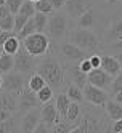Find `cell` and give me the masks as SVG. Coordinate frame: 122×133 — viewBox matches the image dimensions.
Returning <instances> with one entry per match:
<instances>
[{"instance_id": "6da1fadb", "label": "cell", "mask_w": 122, "mask_h": 133, "mask_svg": "<svg viewBox=\"0 0 122 133\" xmlns=\"http://www.w3.org/2000/svg\"><path fill=\"white\" fill-rule=\"evenodd\" d=\"M35 72H39L53 90H60L66 82L64 69L55 56H47L45 59H42V63L37 64Z\"/></svg>"}, {"instance_id": "7a4b0ae2", "label": "cell", "mask_w": 122, "mask_h": 133, "mask_svg": "<svg viewBox=\"0 0 122 133\" xmlns=\"http://www.w3.org/2000/svg\"><path fill=\"white\" fill-rule=\"evenodd\" d=\"M21 42L24 45V48L32 56H43L48 51V46H50V40L43 32H34L31 35H27L26 39H23Z\"/></svg>"}, {"instance_id": "3957f363", "label": "cell", "mask_w": 122, "mask_h": 133, "mask_svg": "<svg viewBox=\"0 0 122 133\" xmlns=\"http://www.w3.org/2000/svg\"><path fill=\"white\" fill-rule=\"evenodd\" d=\"M71 42L76 43L77 46H80L82 50H98V46H100L98 37L92 31L85 29V27H79V29L72 31Z\"/></svg>"}, {"instance_id": "277c9868", "label": "cell", "mask_w": 122, "mask_h": 133, "mask_svg": "<svg viewBox=\"0 0 122 133\" xmlns=\"http://www.w3.org/2000/svg\"><path fill=\"white\" fill-rule=\"evenodd\" d=\"M34 58L35 56H32L29 51H27L24 48V45L21 42V46L20 50L16 51L15 55V71L16 72H23V74H29L32 71H35V63H34Z\"/></svg>"}, {"instance_id": "5b68a950", "label": "cell", "mask_w": 122, "mask_h": 133, "mask_svg": "<svg viewBox=\"0 0 122 133\" xmlns=\"http://www.w3.org/2000/svg\"><path fill=\"white\" fill-rule=\"evenodd\" d=\"M47 31L48 35L53 39H63L66 35L68 31V19L66 16L61 13H55L48 18V23H47Z\"/></svg>"}, {"instance_id": "8992f818", "label": "cell", "mask_w": 122, "mask_h": 133, "mask_svg": "<svg viewBox=\"0 0 122 133\" xmlns=\"http://www.w3.org/2000/svg\"><path fill=\"white\" fill-rule=\"evenodd\" d=\"M84 90V99H87L90 104H95V106H100V108H105L106 106V101H108V95L106 91L100 88V87H95L92 83H85V87L82 88Z\"/></svg>"}, {"instance_id": "52a82bcc", "label": "cell", "mask_w": 122, "mask_h": 133, "mask_svg": "<svg viewBox=\"0 0 122 133\" xmlns=\"http://www.w3.org/2000/svg\"><path fill=\"white\" fill-rule=\"evenodd\" d=\"M103 128L105 127L101 125L100 117L92 116L90 112H85L82 120L77 122V125L72 130V133H93V131H101Z\"/></svg>"}, {"instance_id": "ba28073f", "label": "cell", "mask_w": 122, "mask_h": 133, "mask_svg": "<svg viewBox=\"0 0 122 133\" xmlns=\"http://www.w3.org/2000/svg\"><path fill=\"white\" fill-rule=\"evenodd\" d=\"M5 90L11 91L20 96V93L26 88V79L23 72H15V74H7V77L3 79V87Z\"/></svg>"}, {"instance_id": "9c48e42d", "label": "cell", "mask_w": 122, "mask_h": 133, "mask_svg": "<svg viewBox=\"0 0 122 133\" xmlns=\"http://www.w3.org/2000/svg\"><path fill=\"white\" fill-rule=\"evenodd\" d=\"M40 104L39 98H37V93L34 90L29 88V85L20 93L18 96V109L20 111H29V109H34Z\"/></svg>"}, {"instance_id": "30bf717a", "label": "cell", "mask_w": 122, "mask_h": 133, "mask_svg": "<svg viewBox=\"0 0 122 133\" xmlns=\"http://www.w3.org/2000/svg\"><path fill=\"white\" fill-rule=\"evenodd\" d=\"M112 75H109L105 69H101V68H95V69H92L88 74H87V82L92 83V85H95V87H100V88H108L111 82H112Z\"/></svg>"}, {"instance_id": "8fae6325", "label": "cell", "mask_w": 122, "mask_h": 133, "mask_svg": "<svg viewBox=\"0 0 122 133\" xmlns=\"http://www.w3.org/2000/svg\"><path fill=\"white\" fill-rule=\"evenodd\" d=\"M40 119L48 125L50 128H53L55 123H58L60 122V112L58 109H56V104L55 103H45V106L42 108L40 111Z\"/></svg>"}, {"instance_id": "7c38bea8", "label": "cell", "mask_w": 122, "mask_h": 133, "mask_svg": "<svg viewBox=\"0 0 122 133\" xmlns=\"http://www.w3.org/2000/svg\"><path fill=\"white\" fill-rule=\"evenodd\" d=\"M40 120H42L40 119V112L35 111V109H29V112H27L21 120V130L24 133H34L35 127L39 125Z\"/></svg>"}, {"instance_id": "4fadbf2b", "label": "cell", "mask_w": 122, "mask_h": 133, "mask_svg": "<svg viewBox=\"0 0 122 133\" xmlns=\"http://www.w3.org/2000/svg\"><path fill=\"white\" fill-rule=\"evenodd\" d=\"M18 108V95L8 91L5 88H0V109L15 112Z\"/></svg>"}, {"instance_id": "5bb4252c", "label": "cell", "mask_w": 122, "mask_h": 133, "mask_svg": "<svg viewBox=\"0 0 122 133\" xmlns=\"http://www.w3.org/2000/svg\"><path fill=\"white\" fill-rule=\"evenodd\" d=\"M61 51H63V55L66 56L68 59H71V61L84 59V56H85V50H82L80 46H77L76 43H72V42L63 43V45H61Z\"/></svg>"}, {"instance_id": "9a60e30c", "label": "cell", "mask_w": 122, "mask_h": 133, "mask_svg": "<svg viewBox=\"0 0 122 133\" xmlns=\"http://www.w3.org/2000/svg\"><path fill=\"white\" fill-rule=\"evenodd\" d=\"M64 6L68 8V13L72 18H79L80 15H84L90 8L87 0H66V5Z\"/></svg>"}, {"instance_id": "2e32d148", "label": "cell", "mask_w": 122, "mask_h": 133, "mask_svg": "<svg viewBox=\"0 0 122 133\" xmlns=\"http://www.w3.org/2000/svg\"><path fill=\"white\" fill-rule=\"evenodd\" d=\"M101 69H105L109 75L116 77V75L122 71V66L116 56H101Z\"/></svg>"}, {"instance_id": "e0dca14e", "label": "cell", "mask_w": 122, "mask_h": 133, "mask_svg": "<svg viewBox=\"0 0 122 133\" xmlns=\"http://www.w3.org/2000/svg\"><path fill=\"white\" fill-rule=\"evenodd\" d=\"M68 74H69L72 83H76L77 87H80V88L85 87V83H87V74L82 72L79 64H71L69 68H68Z\"/></svg>"}, {"instance_id": "ac0fdd59", "label": "cell", "mask_w": 122, "mask_h": 133, "mask_svg": "<svg viewBox=\"0 0 122 133\" xmlns=\"http://www.w3.org/2000/svg\"><path fill=\"white\" fill-rule=\"evenodd\" d=\"M105 39H106L108 43H112V42L122 39V19H114V21L109 24Z\"/></svg>"}, {"instance_id": "d6986e66", "label": "cell", "mask_w": 122, "mask_h": 133, "mask_svg": "<svg viewBox=\"0 0 122 133\" xmlns=\"http://www.w3.org/2000/svg\"><path fill=\"white\" fill-rule=\"evenodd\" d=\"M77 26L79 27H85V29L93 27V26H95V11H93L92 8H88L84 15H80L77 18Z\"/></svg>"}, {"instance_id": "ffe728a7", "label": "cell", "mask_w": 122, "mask_h": 133, "mask_svg": "<svg viewBox=\"0 0 122 133\" xmlns=\"http://www.w3.org/2000/svg\"><path fill=\"white\" fill-rule=\"evenodd\" d=\"M106 111H108V116L112 119V120H119V119H122V104L120 103H117L116 99L114 101H106Z\"/></svg>"}, {"instance_id": "44dd1931", "label": "cell", "mask_w": 122, "mask_h": 133, "mask_svg": "<svg viewBox=\"0 0 122 133\" xmlns=\"http://www.w3.org/2000/svg\"><path fill=\"white\" fill-rule=\"evenodd\" d=\"M11 69H15V55L3 51L0 56V71H2V74H8Z\"/></svg>"}, {"instance_id": "7402d4cb", "label": "cell", "mask_w": 122, "mask_h": 133, "mask_svg": "<svg viewBox=\"0 0 122 133\" xmlns=\"http://www.w3.org/2000/svg\"><path fill=\"white\" fill-rule=\"evenodd\" d=\"M20 46H21V39L18 35H11L10 39H8L5 43H3V51L5 53H10V55H16V51L20 50Z\"/></svg>"}, {"instance_id": "603a6c76", "label": "cell", "mask_w": 122, "mask_h": 133, "mask_svg": "<svg viewBox=\"0 0 122 133\" xmlns=\"http://www.w3.org/2000/svg\"><path fill=\"white\" fill-rule=\"evenodd\" d=\"M69 104H71V98L68 96V95H60V96L56 98V109H58L60 117L63 120H64V117H66V112H68Z\"/></svg>"}, {"instance_id": "cb8c5ba5", "label": "cell", "mask_w": 122, "mask_h": 133, "mask_svg": "<svg viewBox=\"0 0 122 133\" xmlns=\"http://www.w3.org/2000/svg\"><path fill=\"white\" fill-rule=\"evenodd\" d=\"M80 106L74 101L69 104V108H68V112H66V117H64V120H68V122H79V117H80Z\"/></svg>"}, {"instance_id": "d4e9b609", "label": "cell", "mask_w": 122, "mask_h": 133, "mask_svg": "<svg viewBox=\"0 0 122 133\" xmlns=\"http://www.w3.org/2000/svg\"><path fill=\"white\" fill-rule=\"evenodd\" d=\"M35 93H37V98H39L40 104L48 103V101H52V98H53V88L50 87L48 83L43 85V87H42L39 91H35Z\"/></svg>"}, {"instance_id": "484cf974", "label": "cell", "mask_w": 122, "mask_h": 133, "mask_svg": "<svg viewBox=\"0 0 122 133\" xmlns=\"http://www.w3.org/2000/svg\"><path fill=\"white\" fill-rule=\"evenodd\" d=\"M66 95L71 98V101H76V103H79V101L84 99V90H82L80 87H77L76 83H71V85H69Z\"/></svg>"}, {"instance_id": "4316f807", "label": "cell", "mask_w": 122, "mask_h": 133, "mask_svg": "<svg viewBox=\"0 0 122 133\" xmlns=\"http://www.w3.org/2000/svg\"><path fill=\"white\" fill-rule=\"evenodd\" d=\"M27 85H29V88H31V90L39 91V90L43 87V85H47V82H45V79L42 77L39 72H35V74L31 75V79H29V82H27Z\"/></svg>"}, {"instance_id": "83f0119b", "label": "cell", "mask_w": 122, "mask_h": 133, "mask_svg": "<svg viewBox=\"0 0 122 133\" xmlns=\"http://www.w3.org/2000/svg\"><path fill=\"white\" fill-rule=\"evenodd\" d=\"M34 32H37V27H35V23H34V18L31 16L29 19H27V23L24 24V27L18 32V37L23 40V39H26L27 35H31V34H34Z\"/></svg>"}, {"instance_id": "f1b7e54d", "label": "cell", "mask_w": 122, "mask_h": 133, "mask_svg": "<svg viewBox=\"0 0 122 133\" xmlns=\"http://www.w3.org/2000/svg\"><path fill=\"white\" fill-rule=\"evenodd\" d=\"M32 18H34V23H35V27H37V32H42V31L47 29V23H48V16H47V13L37 11Z\"/></svg>"}, {"instance_id": "f546056e", "label": "cell", "mask_w": 122, "mask_h": 133, "mask_svg": "<svg viewBox=\"0 0 122 133\" xmlns=\"http://www.w3.org/2000/svg\"><path fill=\"white\" fill-rule=\"evenodd\" d=\"M15 130H16V123H15L13 117L0 120V133H13Z\"/></svg>"}, {"instance_id": "4dcf8cb0", "label": "cell", "mask_w": 122, "mask_h": 133, "mask_svg": "<svg viewBox=\"0 0 122 133\" xmlns=\"http://www.w3.org/2000/svg\"><path fill=\"white\" fill-rule=\"evenodd\" d=\"M20 13L24 15V16H27V18L34 16V15L37 13V11H35L34 2H31V0H26V2H23V5H21V8H20Z\"/></svg>"}, {"instance_id": "1f68e13d", "label": "cell", "mask_w": 122, "mask_h": 133, "mask_svg": "<svg viewBox=\"0 0 122 133\" xmlns=\"http://www.w3.org/2000/svg\"><path fill=\"white\" fill-rule=\"evenodd\" d=\"M34 5H35V11L47 13V15H48V13H53V10H55L48 0H37V2H34Z\"/></svg>"}, {"instance_id": "d6a6232c", "label": "cell", "mask_w": 122, "mask_h": 133, "mask_svg": "<svg viewBox=\"0 0 122 133\" xmlns=\"http://www.w3.org/2000/svg\"><path fill=\"white\" fill-rule=\"evenodd\" d=\"M109 87H111V95H112V96H114L117 91H120V90H122V71L116 75L114 79H112V82H111Z\"/></svg>"}, {"instance_id": "836d02e7", "label": "cell", "mask_w": 122, "mask_h": 133, "mask_svg": "<svg viewBox=\"0 0 122 133\" xmlns=\"http://www.w3.org/2000/svg\"><path fill=\"white\" fill-rule=\"evenodd\" d=\"M0 26L3 31H13L15 29V15H8L3 19H0Z\"/></svg>"}, {"instance_id": "e575fe53", "label": "cell", "mask_w": 122, "mask_h": 133, "mask_svg": "<svg viewBox=\"0 0 122 133\" xmlns=\"http://www.w3.org/2000/svg\"><path fill=\"white\" fill-rule=\"evenodd\" d=\"M23 2H24V0H7L5 5L8 6V10H10L11 15H18V13H20V8H21Z\"/></svg>"}, {"instance_id": "d590c367", "label": "cell", "mask_w": 122, "mask_h": 133, "mask_svg": "<svg viewBox=\"0 0 122 133\" xmlns=\"http://www.w3.org/2000/svg\"><path fill=\"white\" fill-rule=\"evenodd\" d=\"M27 19H29V18L24 16V15H21V13L15 15V31H16V32H20L23 27H24V24L27 23Z\"/></svg>"}, {"instance_id": "8d00e7d4", "label": "cell", "mask_w": 122, "mask_h": 133, "mask_svg": "<svg viewBox=\"0 0 122 133\" xmlns=\"http://www.w3.org/2000/svg\"><path fill=\"white\" fill-rule=\"evenodd\" d=\"M79 66H80L82 72H85V74H88V72L93 69V66H92V63H90V58H84V59H80Z\"/></svg>"}, {"instance_id": "74e56055", "label": "cell", "mask_w": 122, "mask_h": 133, "mask_svg": "<svg viewBox=\"0 0 122 133\" xmlns=\"http://www.w3.org/2000/svg\"><path fill=\"white\" fill-rule=\"evenodd\" d=\"M15 32L16 31H2V32H0V46H3V43L10 39L11 35H15Z\"/></svg>"}, {"instance_id": "f35d334b", "label": "cell", "mask_w": 122, "mask_h": 133, "mask_svg": "<svg viewBox=\"0 0 122 133\" xmlns=\"http://www.w3.org/2000/svg\"><path fill=\"white\" fill-rule=\"evenodd\" d=\"M50 130H52V128H50L48 125H47V123H45L43 120H40V122H39V125L35 127L34 133H47V131H50Z\"/></svg>"}, {"instance_id": "ab89813d", "label": "cell", "mask_w": 122, "mask_h": 133, "mask_svg": "<svg viewBox=\"0 0 122 133\" xmlns=\"http://www.w3.org/2000/svg\"><path fill=\"white\" fill-rule=\"evenodd\" d=\"M90 63H92V66H93V69H95V68H100V66H101V56H100V55L90 56Z\"/></svg>"}, {"instance_id": "60d3db41", "label": "cell", "mask_w": 122, "mask_h": 133, "mask_svg": "<svg viewBox=\"0 0 122 133\" xmlns=\"http://www.w3.org/2000/svg\"><path fill=\"white\" fill-rule=\"evenodd\" d=\"M48 2L52 3V6L55 10H61V8L66 5V0H48Z\"/></svg>"}, {"instance_id": "b9f144b4", "label": "cell", "mask_w": 122, "mask_h": 133, "mask_svg": "<svg viewBox=\"0 0 122 133\" xmlns=\"http://www.w3.org/2000/svg\"><path fill=\"white\" fill-rule=\"evenodd\" d=\"M112 131H114V133H122V119L114 120V125H112Z\"/></svg>"}, {"instance_id": "7bdbcfd3", "label": "cell", "mask_w": 122, "mask_h": 133, "mask_svg": "<svg viewBox=\"0 0 122 133\" xmlns=\"http://www.w3.org/2000/svg\"><path fill=\"white\" fill-rule=\"evenodd\" d=\"M109 48H111V50L122 51V39H120V40H116V42H112V43H109Z\"/></svg>"}, {"instance_id": "ee69618b", "label": "cell", "mask_w": 122, "mask_h": 133, "mask_svg": "<svg viewBox=\"0 0 122 133\" xmlns=\"http://www.w3.org/2000/svg\"><path fill=\"white\" fill-rule=\"evenodd\" d=\"M8 15H11L10 10H8V6L7 5H0V19H3V18L8 16Z\"/></svg>"}, {"instance_id": "f6af8a7d", "label": "cell", "mask_w": 122, "mask_h": 133, "mask_svg": "<svg viewBox=\"0 0 122 133\" xmlns=\"http://www.w3.org/2000/svg\"><path fill=\"white\" fill-rule=\"evenodd\" d=\"M8 117H11V112L10 111H5V109H0V120H5Z\"/></svg>"}, {"instance_id": "bcb514c9", "label": "cell", "mask_w": 122, "mask_h": 133, "mask_svg": "<svg viewBox=\"0 0 122 133\" xmlns=\"http://www.w3.org/2000/svg\"><path fill=\"white\" fill-rule=\"evenodd\" d=\"M114 99H116L117 103H120V104H122V90H120V91H117V93L114 95Z\"/></svg>"}, {"instance_id": "7dc6e473", "label": "cell", "mask_w": 122, "mask_h": 133, "mask_svg": "<svg viewBox=\"0 0 122 133\" xmlns=\"http://www.w3.org/2000/svg\"><path fill=\"white\" fill-rule=\"evenodd\" d=\"M116 58L119 59V63H120V66H122V51H120V53H119V55L116 56Z\"/></svg>"}, {"instance_id": "c3c4849f", "label": "cell", "mask_w": 122, "mask_h": 133, "mask_svg": "<svg viewBox=\"0 0 122 133\" xmlns=\"http://www.w3.org/2000/svg\"><path fill=\"white\" fill-rule=\"evenodd\" d=\"M116 2H119V0H108V3H109V5H114Z\"/></svg>"}, {"instance_id": "681fc988", "label": "cell", "mask_w": 122, "mask_h": 133, "mask_svg": "<svg viewBox=\"0 0 122 133\" xmlns=\"http://www.w3.org/2000/svg\"><path fill=\"white\" fill-rule=\"evenodd\" d=\"M2 87H3V77L0 75V88H2Z\"/></svg>"}, {"instance_id": "f907efd6", "label": "cell", "mask_w": 122, "mask_h": 133, "mask_svg": "<svg viewBox=\"0 0 122 133\" xmlns=\"http://www.w3.org/2000/svg\"><path fill=\"white\" fill-rule=\"evenodd\" d=\"M7 3V0H0V5H5Z\"/></svg>"}, {"instance_id": "816d5d0a", "label": "cell", "mask_w": 122, "mask_h": 133, "mask_svg": "<svg viewBox=\"0 0 122 133\" xmlns=\"http://www.w3.org/2000/svg\"><path fill=\"white\" fill-rule=\"evenodd\" d=\"M2 53H3V48H2V46H0V56H2Z\"/></svg>"}, {"instance_id": "f5cc1de1", "label": "cell", "mask_w": 122, "mask_h": 133, "mask_svg": "<svg viewBox=\"0 0 122 133\" xmlns=\"http://www.w3.org/2000/svg\"><path fill=\"white\" fill-rule=\"evenodd\" d=\"M2 31H3V29H2V26H0V32H2Z\"/></svg>"}, {"instance_id": "db71d44e", "label": "cell", "mask_w": 122, "mask_h": 133, "mask_svg": "<svg viewBox=\"0 0 122 133\" xmlns=\"http://www.w3.org/2000/svg\"><path fill=\"white\" fill-rule=\"evenodd\" d=\"M31 2H37V0H31Z\"/></svg>"}, {"instance_id": "11a10c76", "label": "cell", "mask_w": 122, "mask_h": 133, "mask_svg": "<svg viewBox=\"0 0 122 133\" xmlns=\"http://www.w3.org/2000/svg\"><path fill=\"white\" fill-rule=\"evenodd\" d=\"M0 74H2V71H0Z\"/></svg>"}]
</instances>
